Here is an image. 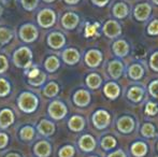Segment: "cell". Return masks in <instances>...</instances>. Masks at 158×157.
Listing matches in <instances>:
<instances>
[{
    "instance_id": "1",
    "label": "cell",
    "mask_w": 158,
    "mask_h": 157,
    "mask_svg": "<svg viewBox=\"0 0 158 157\" xmlns=\"http://www.w3.org/2000/svg\"><path fill=\"white\" fill-rule=\"evenodd\" d=\"M92 122L95 128H97L98 130H103L110 126L111 122H112V116L106 110L99 109L93 114Z\"/></svg>"
},
{
    "instance_id": "2",
    "label": "cell",
    "mask_w": 158,
    "mask_h": 157,
    "mask_svg": "<svg viewBox=\"0 0 158 157\" xmlns=\"http://www.w3.org/2000/svg\"><path fill=\"white\" fill-rule=\"evenodd\" d=\"M116 128L121 134H129L135 131V121L130 115H123L116 121Z\"/></svg>"
},
{
    "instance_id": "3",
    "label": "cell",
    "mask_w": 158,
    "mask_h": 157,
    "mask_svg": "<svg viewBox=\"0 0 158 157\" xmlns=\"http://www.w3.org/2000/svg\"><path fill=\"white\" fill-rule=\"evenodd\" d=\"M31 58H32V55L31 52H30L29 48H21L15 52L14 54V63L17 67H21V68H26L30 65L31 63Z\"/></svg>"
},
{
    "instance_id": "4",
    "label": "cell",
    "mask_w": 158,
    "mask_h": 157,
    "mask_svg": "<svg viewBox=\"0 0 158 157\" xmlns=\"http://www.w3.org/2000/svg\"><path fill=\"white\" fill-rule=\"evenodd\" d=\"M102 31H103L104 36L108 37L109 39H116L123 32V28H122L121 24L117 21L114 19H109L106 22V24L102 27Z\"/></svg>"
},
{
    "instance_id": "5",
    "label": "cell",
    "mask_w": 158,
    "mask_h": 157,
    "mask_svg": "<svg viewBox=\"0 0 158 157\" xmlns=\"http://www.w3.org/2000/svg\"><path fill=\"white\" fill-rule=\"evenodd\" d=\"M56 22V14L51 9H43L38 14V23L41 27H52Z\"/></svg>"
},
{
    "instance_id": "6",
    "label": "cell",
    "mask_w": 158,
    "mask_h": 157,
    "mask_svg": "<svg viewBox=\"0 0 158 157\" xmlns=\"http://www.w3.org/2000/svg\"><path fill=\"white\" fill-rule=\"evenodd\" d=\"M38 100L33 95L29 93H24L21 95L19 100V105L23 111L25 112H32L37 108Z\"/></svg>"
},
{
    "instance_id": "7",
    "label": "cell",
    "mask_w": 158,
    "mask_h": 157,
    "mask_svg": "<svg viewBox=\"0 0 158 157\" xmlns=\"http://www.w3.org/2000/svg\"><path fill=\"white\" fill-rule=\"evenodd\" d=\"M85 64L90 68H97L101 65L102 60H103V55L97 48H92V50L87 51L84 57Z\"/></svg>"
},
{
    "instance_id": "8",
    "label": "cell",
    "mask_w": 158,
    "mask_h": 157,
    "mask_svg": "<svg viewBox=\"0 0 158 157\" xmlns=\"http://www.w3.org/2000/svg\"><path fill=\"white\" fill-rule=\"evenodd\" d=\"M106 69H108V73L111 79L118 80L123 76L124 70H125V66H124L123 61H121L119 59H113V60L109 61Z\"/></svg>"
},
{
    "instance_id": "9",
    "label": "cell",
    "mask_w": 158,
    "mask_h": 157,
    "mask_svg": "<svg viewBox=\"0 0 158 157\" xmlns=\"http://www.w3.org/2000/svg\"><path fill=\"white\" fill-rule=\"evenodd\" d=\"M152 13V6L148 2H142L135 6L133 10V16L138 22H145L148 19Z\"/></svg>"
},
{
    "instance_id": "10",
    "label": "cell",
    "mask_w": 158,
    "mask_h": 157,
    "mask_svg": "<svg viewBox=\"0 0 158 157\" xmlns=\"http://www.w3.org/2000/svg\"><path fill=\"white\" fill-rule=\"evenodd\" d=\"M112 52L114 53V55L118 58H124L129 55L130 52V45L129 43L124 39H118L115 40L112 44Z\"/></svg>"
},
{
    "instance_id": "11",
    "label": "cell",
    "mask_w": 158,
    "mask_h": 157,
    "mask_svg": "<svg viewBox=\"0 0 158 157\" xmlns=\"http://www.w3.org/2000/svg\"><path fill=\"white\" fill-rule=\"evenodd\" d=\"M144 95H145V89L140 85H133L131 87H129V89L127 90L126 97L129 101L133 103H139L143 100Z\"/></svg>"
},
{
    "instance_id": "12",
    "label": "cell",
    "mask_w": 158,
    "mask_h": 157,
    "mask_svg": "<svg viewBox=\"0 0 158 157\" xmlns=\"http://www.w3.org/2000/svg\"><path fill=\"white\" fill-rule=\"evenodd\" d=\"M19 37L25 42H32L37 39L38 30L31 24H26L19 29Z\"/></svg>"
},
{
    "instance_id": "13",
    "label": "cell",
    "mask_w": 158,
    "mask_h": 157,
    "mask_svg": "<svg viewBox=\"0 0 158 157\" xmlns=\"http://www.w3.org/2000/svg\"><path fill=\"white\" fill-rule=\"evenodd\" d=\"M121 86L114 81H110L103 86V94L110 100H115L121 96Z\"/></svg>"
},
{
    "instance_id": "14",
    "label": "cell",
    "mask_w": 158,
    "mask_h": 157,
    "mask_svg": "<svg viewBox=\"0 0 158 157\" xmlns=\"http://www.w3.org/2000/svg\"><path fill=\"white\" fill-rule=\"evenodd\" d=\"M48 113L55 119H61L66 116L67 114V108L60 101H54L51 103L48 108Z\"/></svg>"
},
{
    "instance_id": "15",
    "label": "cell",
    "mask_w": 158,
    "mask_h": 157,
    "mask_svg": "<svg viewBox=\"0 0 158 157\" xmlns=\"http://www.w3.org/2000/svg\"><path fill=\"white\" fill-rule=\"evenodd\" d=\"M144 74H145V70L141 64H131L127 69V76L132 81H140L143 79Z\"/></svg>"
},
{
    "instance_id": "16",
    "label": "cell",
    "mask_w": 158,
    "mask_h": 157,
    "mask_svg": "<svg viewBox=\"0 0 158 157\" xmlns=\"http://www.w3.org/2000/svg\"><path fill=\"white\" fill-rule=\"evenodd\" d=\"M79 147L84 152H93L97 147V141L92 134H84L80 138Z\"/></svg>"
},
{
    "instance_id": "17",
    "label": "cell",
    "mask_w": 158,
    "mask_h": 157,
    "mask_svg": "<svg viewBox=\"0 0 158 157\" xmlns=\"http://www.w3.org/2000/svg\"><path fill=\"white\" fill-rule=\"evenodd\" d=\"M80 23V17L77 14L73 12H67L64 14L63 19H61V24H63L64 28L68 30H72L79 25Z\"/></svg>"
},
{
    "instance_id": "18",
    "label": "cell",
    "mask_w": 158,
    "mask_h": 157,
    "mask_svg": "<svg viewBox=\"0 0 158 157\" xmlns=\"http://www.w3.org/2000/svg\"><path fill=\"white\" fill-rule=\"evenodd\" d=\"M130 153L133 157H145L148 153V145L144 141H135L131 144Z\"/></svg>"
},
{
    "instance_id": "19",
    "label": "cell",
    "mask_w": 158,
    "mask_h": 157,
    "mask_svg": "<svg viewBox=\"0 0 158 157\" xmlns=\"http://www.w3.org/2000/svg\"><path fill=\"white\" fill-rule=\"evenodd\" d=\"M73 101L77 107H87L90 103V94L86 89H79L73 96Z\"/></svg>"
},
{
    "instance_id": "20",
    "label": "cell",
    "mask_w": 158,
    "mask_h": 157,
    "mask_svg": "<svg viewBox=\"0 0 158 157\" xmlns=\"http://www.w3.org/2000/svg\"><path fill=\"white\" fill-rule=\"evenodd\" d=\"M81 55L75 48H67L63 53V59L68 65H75L80 61Z\"/></svg>"
},
{
    "instance_id": "21",
    "label": "cell",
    "mask_w": 158,
    "mask_h": 157,
    "mask_svg": "<svg viewBox=\"0 0 158 157\" xmlns=\"http://www.w3.org/2000/svg\"><path fill=\"white\" fill-rule=\"evenodd\" d=\"M48 43L53 48H60L66 43V39L60 32H52L48 38Z\"/></svg>"
},
{
    "instance_id": "22",
    "label": "cell",
    "mask_w": 158,
    "mask_h": 157,
    "mask_svg": "<svg viewBox=\"0 0 158 157\" xmlns=\"http://www.w3.org/2000/svg\"><path fill=\"white\" fill-rule=\"evenodd\" d=\"M140 134L143 138L146 139H153L157 137V129L154 126V124L150 123V122H146V123H143L140 128Z\"/></svg>"
},
{
    "instance_id": "23",
    "label": "cell",
    "mask_w": 158,
    "mask_h": 157,
    "mask_svg": "<svg viewBox=\"0 0 158 157\" xmlns=\"http://www.w3.org/2000/svg\"><path fill=\"white\" fill-rule=\"evenodd\" d=\"M112 13L114 17L118 19H123L128 16L129 14V6H127L125 2H117L114 4L112 9Z\"/></svg>"
},
{
    "instance_id": "24",
    "label": "cell",
    "mask_w": 158,
    "mask_h": 157,
    "mask_svg": "<svg viewBox=\"0 0 158 157\" xmlns=\"http://www.w3.org/2000/svg\"><path fill=\"white\" fill-rule=\"evenodd\" d=\"M69 128H70L72 131H82L85 127V119L82 116L74 115L69 119Z\"/></svg>"
},
{
    "instance_id": "25",
    "label": "cell",
    "mask_w": 158,
    "mask_h": 157,
    "mask_svg": "<svg viewBox=\"0 0 158 157\" xmlns=\"http://www.w3.org/2000/svg\"><path fill=\"white\" fill-rule=\"evenodd\" d=\"M100 145H101V147L104 150V151H112V150H114L117 145L116 138L111 136V134L102 137L101 140H100Z\"/></svg>"
},
{
    "instance_id": "26",
    "label": "cell",
    "mask_w": 158,
    "mask_h": 157,
    "mask_svg": "<svg viewBox=\"0 0 158 157\" xmlns=\"http://www.w3.org/2000/svg\"><path fill=\"white\" fill-rule=\"evenodd\" d=\"M102 84V79L98 73H89L86 76V85L88 86V88L90 89H97L101 86Z\"/></svg>"
},
{
    "instance_id": "27",
    "label": "cell",
    "mask_w": 158,
    "mask_h": 157,
    "mask_svg": "<svg viewBox=\"0 0 158 157\" xmlns=\"http://www.w3.org/2000/svg\"><path fill=\"white\" fill-rule=\"evenodd\" d=\"M35 152L39 157H48L51 155V145L48 142H39L35 147Z\"/></svg>"
},
{
    "instance_id": "28",
    "label": "cell",
    "mask_w": 158,
    "mask_h": 157,
    "mask_svg": "<svg viewBox=\"0 0 158 157\" xmlns=\"http://www.w3.org/2000/svg\"><path fill=\"white\" fill-rule=\"evenodd\" d=\"M13 121H14V116L10 110H3L0 112V127H8L13 123Z\"/></svg>"
},
{
    "instance_id": "29",
    "label": "cell",
    "mask_w": 158,
    "mask_h": 157,
    "mask_svg": "<svg viewBox=\"0 0 158 157\" xmlns=\"http://www.w3.org/2000/svg\"><path fill=\"white\" fill-rule=\"evenodd\" d=\"M39 130L42 134L44 136H48V134H52L55 130V127L51 122H48V121H42L39 125Z\"/></svg>"
},
{
    "instance_id": "30",
    "label": "cell",
    "mask_w": 158,
    "mask_h": 157,
    "mask_svg": "<svg viewBox=\"0 0 158 157\" xmlns=\"http://www.w3.org/2000/svg\"><path fill=\"white\" fill-rule=\"evenodd\" d=\"M45 68L48 71L54 72L59 68V60L55 56H51L46 59L45 61Z\"/></svg>"
},
{
    "instance_id": "31",
    "label": "cell",
    "mask_w": 158,
    "mask_h": 157,
    "mask_svg": "<svg viewBox=\"0 0 158 157\" xmlns=\"http://www.w3.org/2000/svg\"><path fill=\"white\" fill-rule=\"evenodd\" d=\"M12 31L10 29H6V28H0V43L4 44L6 42H9L12 39Z\"/></svg>"
},
{
    "instance_id": "32",
    "label": "cell",
    "mask_w": 158,
    "mask_h": 157,
    "mask_svg": "<svg viewBox=\"0 0 158 157\" xmlns=\"http://www.w3.org/2000/svg\"><path fill=\"white\" fill-rule=\"evenodd\" d=\"M59 90V87L57 84L55 83H50L46 85L45 89H44V93H45V95L48 97H54L57 95V93H58Z\"/></svg>"
},
{
    "instance_id": "33",
    "label": "cell",
    "mask_w": 158,
    "mask_h": 157,
    "mask_svg": "<svg viewBox=\"0 0 158 157\" xmlns=\"http://www.w3.org/2000/svg\"><path fill=\"white\" fill-rule=\"evenodd\" d=\"M158 113V105L153 101H148L145 105V114L150 116H155Z\"/></svg>"
},
{
    "instance_id": "34",
    "label": "cell",
    "mask_w": 158,
    "mask_h": 157,
    "mask_svg": "<svg viewBox=\"0 0 158 157\" xmlns=\"http://www.w3.org/2000/svg\"><path fill=\"white\" fill-rule=\"evenodd\" d=\"M148 94L155 99H158V79L153 80L148 84Z\"/></svg>"
},
{
    "instance_id": "35",
    "label": "cell",
    "mask_w": 158,
    "mask_h": 157,
    "mask_svg": "<svg viewBox=\"0 0 158 157\" xmlns=\"http://www.w3.org/2000/svg\"><path fill=\"white\" fill-rule=\"evenodd\" d=\"M75 150L72 145H66L59 151V157H73Z\"/></svg>"
},
{
    "instance_id": "36",
    "label": "cell",
    "mask_w": 158,
    "mask_h": 157,
    "mask_svg": "<svg viewBox=\"0 0 158 157\" xmlns=\"http://www.w3.org/2000/svg\"><path fill=\"white\" fill-rule=\"evenodd\" d=\"M148 65L150 68L155 72H158V51L154 52L150 56V60H148Z\"/></svg>"
},
{
    "instance_id": "37",
    "label": "cell",
    "mask_w": 158,
    "mask_h": 157,
    "mask_svg": "<svg viewBox=\"0 0 158 157\" xmlns=\"http://www.w3.org/2000/svg\"><path fill=\"white\" fill-rule=\"evenodd\" d=\"M148 34L150 36H158V19H153L148 26V29H146Z\"/></svg>"
},
{
    "instance_id": "38",
    "label": "cell",
    "mask_w": 158,
    "mask_h": 157,
    "mask_svg": "<svg viewBox=\"0 0 158 157\" xmlns=\"http://www.w3.org/2000/svg\"><path fill=\"white\" fill-rule=\"evenodd\" d=\"M21 3L23 8L27 11H32L37 8L39 0H21Z\"/></svg>"
},
{
    "instance_id": "39",
    "label": "cell",
    "mask_w": 158,
    "mask_h": 157,
    "mask_svg": "<svg viewBox=\"0 0 158 157\" xmlns=\"http://www.w3.org/2000/svg\"><path fill=\"white\" fill-rule=\"evenodd\" d=\"M33 129L31 127H25L22 129V132H21V136L23 139H25V140H30V139H32L33 137Z\"/></svg>"
},
{
    "instance_id": "40",
    "label": "cell",
    "mask_w": 158,
    "mask_h": 157,
    "mask_svg": "<svg viewBox=\"0 0 158 157\" xmlns=\"http://www.w3.org/2000/svg\"><path fill=\"white\" fill-rule=\"evenodd\" d=\"M98 26H99V24H98V23L94 24V25L87 24V26H86V28H85V36L86 37H93V36H95L96 31H97Z\"/></svg>"
},
{
    "instance_id": "41",
    "label": "cell",
    "mask_w": 158,
    "mask_h": 157,
    "mask_svg": "<svg viewBox=\"0 0 158 157\" xmlns=\"http://www.w3.org/2000/svg\"><path fill=\"white\" fill-rule=\"evenodd\" d=\"M9 84L6 80H0V96H6L9 93Z\"/></svg>"
},
{
    "instance_id": "42",
    "label": "cell",
    "mask_w": 158,
    "mask_h": 157,
    "mask_svg": "<svg viewBox=\"0 0 158 157\" xmlns=\"http://www.w3.org/2000/svg\"><path fill=\"white\" fill-rule=\"evenodd\" d=\"M44 79H45V76H44L43 73H41V72H40L39 76H37L35 78L30 79V83L33 84V85H40V84L43 83Z\"/></svg>"
},
{
    "instance_id": "43",
    "label": "cell",
    "mask_w": 158,
    "mask_h": 157,
    "mask_svg": "<svg viewBox=\"0 0 158 157\" xmlns=\"http://www.w3.org/2000/svg\"><path fill=\"white\" fill-rule=\"evenodd\" d=\"M106 157H127L126 153L123 151V150L118 149V150H115V151L111 152Z\"/></svg>"
},
{
    "instance_id": "44",
    "label": "cell",
    "mask_w": 158,
    "mask_h": 157,
    "mask_svg": "<svg viewBox=\"0 0 158 157\" xmlns=\"http://www.w3.org/2000/svg\"><path fill=\"white\" fill-rule=\"evenodd\" d=\"M6 68H8V61H6V57L0 56V73L6 71Z\"/></svg>"
},
{
    "instance_id": "45",
    "label": "cell",
    "mask_w": 158,
    "mask_h": 157,
    "mask_svg": "<svg viewBox=\"0 0 158 157\" xmlns=\"http://www.w3.org/2000/svg\"><path fill=\"white\" fill-rule=\"evenodd\" d=\"M93 2V4H95L96 6H99V8H102V6H106L109 3L110 0H90Z\"/></svg>"
},
{
    "instance_id": "46",
    "label": "cell",
    "mask_w": 158,
    "mask_h": 157,
    "mask_svg": "<svg viewBox=\"0 0 158 157\" xmlns=\"http://www.w3.org/2000/svg\"><path fill=\"white\" fill-rule=\"evenodd\" d=\"M8 143V137L4 134H0V149L4 147Z\"/></svg>"
},
{
    "instance_id": "47",
    "label": "cell",
    "mask_w": 158,
    "mask_h": 157,
    "mask_svg": "<svg viewBox=\"0 0 158 157\" xmlns=\"http://www.w3.org/2000/svg\"><path fill=\"white\" fill-rule=\"evenodd\" d=\"M40 74V71L38 69H33L32 71H30V73H29V78L30 79H32V78H35L37 76H39Z\"/></svg>"
},
{
    "instance_id": "48",
    "label": "cell",
    "mask_w": 158,
    "mask_h": 157,
    "mask_svg": "<svg viewBox=\"0 0 158 157\" xmlns=\"http://www.w3.org/2000/svg\"><path fill=\"white\" fill-rule=\"evenodd\" d=\"M64 1L68 4H77L80 2V0H64Z\"/></svg>"
},
{
    "instance_id": "49",
    "label": "cell",
    "mask_w": 158,
    "mask_h": 157,
    "mask_svg": "<svg viewBox=\"0 0 158 157\" xmlns=\"http://www.w3.org/2000/svg\"><path fill=\"white\" fill-rule=\"evenodd\" d=\"M6 157H19V156L17 155V154H9Z\"/></svg>"
},
{
    "instance_id": "50",
    "label": "cell",
    "mask_w": 158,
    "mask_h": 157,
    "mask_svg": "<svg viewBox=\"0 0 158 157\" xmlns=\"http://www.w3.org/2000/svg\"><path fill=\"white\" fill-rule=\"evenodd\" d=\"M44 2H48V3H51V2H54L55 0H43Z\"/></svg>"
},
{
    "instance_id": "51",
    "label": "cell",
    "mask_w": 158,
    "mask_h": 157,
    "mask_svg": "<svg viewBox=\"0 0 158 157\" xmlns=\"http://www.w3.org/2000/svg\"><path fill=\"white\" fill-rule=\"evenodd\" d=\"M152 1L154 2L155 4H157V6H158V0H152Z\"/></svg>"
},
{
    "instance_id": "52",
    "label": "cell",
    "mask_w": 158,
    "mask_h": 157,
    "mask_svg": "<svg viewBox=\"0 0 158 157\" xmlns=\"http://www.w3.org/2000/svg\"><path fill=\"white\" fill-rule=\"evenodd\" d=\"M1 14H2V8H1V6H0V16H1Z\"/></svg>"
},
{
    "instance_id": "53",
    "label": "cell",
    "mask_w": 158,
    "mask_h": 157,
    "mask_svg": "<svg viewBox=\"0 0 158 157\" xmlns=\"http://www.w3.org/2000/svg\"><path fill=\"white\" fill-rule=\"evenodd\" d=\"M156 149H157V151H158V142H157V144H156Z\"/></svg>"
},
{
    "instance_id": "54",
    "label": "cell",
    "mask_w": 158,
    "mask_h": 157,
    "mask_svg": "<svg viewBox=\"0 0 158 157\" xmlns=\"http://www.w3.org/2000/svg\"><path fill=\"white\" fill-rule=\"evenodd\" d=\"M90 157H98V156H90Z\"/></svg>"
}]
</instances>
